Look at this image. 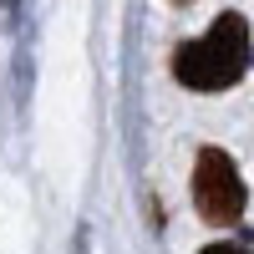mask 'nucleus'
Here are the masks:
<instances>
[{"label": "nucleus", "mask_w": 254, "mask_h": 254, "mask_svg": "<svg viewBox=\"0 0 254 254\" xmlns=\"http://www.w3.org/2000/svg\"><path fill=\"white\" fill-rule=\"evenodd\" d=\"M193 208L214 229L239 224V214H244V183H239V168L224 147H203L193 158Z\"/></svg>", "instance_id": "nucleus-2"}, {"label": "nucleus", "mask_w": 254, "mask_h": 254, "mask_svg": "<svg viewBox=\"0 0 254 254\" xmlns=\"http://www.w3.org/2000/svg\"><path fill=\"white\" fill-rule=\"evenodd\" d=\"M173 5H188V0H173Z\"/></svg>", "instance_id": "nucleus-4"}, {"label": "nucleus", "mask_w": 254, "mask_h": 254, "mask_svg": "<svg viewBox=\"0 0 254 254\" xmlns=\"http://www.w3.org/2000/svg\"><path fill=\"white\" fill-rule=\"evenodd\" d=\"M244 66H249V26L234 10H224L198 41H183L173 51V76L188 92H224L244 76Z\"/></svg>", "instance_id": "nucleus-1"}, {"label": "nucleus", "mask_w": 254, "mask_h": 254, "mask_svg": "<svg viewBox=\"0 0 254 254\" xmlns=\"http://www.w3.org/2000/svg\"><path fill=\"white\" fill-rule=\"evenodd\" d=\"M203 254H244V249H234V244H208Z\"/></svg>", "instance_id": "nucleus-3"}]
</instances>
